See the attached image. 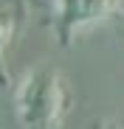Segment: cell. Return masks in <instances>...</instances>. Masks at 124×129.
I'll return each instance as SVG.
<instances>
[{
  "label": "cell",
  "instance_id": "1",
  "mask_svg": "<svg viewBox=\"0 0 124 129\" xmlns=\"http://www.w3.org/2000/svg\"><path fill=\"white\" fill-rule=\"evenodd\" d=\"M62 110H65V93L62 81L54 70H34L17 90V112L28 129H56Z\"/></svg>",
  "mask_w": 124,
  "mask_h": 129
},
{
  "label": "cell",
  "instance_id": "2",
  "mask_svg": "<svg viewBox=\"0 0 124 129\" xmlns=\"http://www.w3.org/2000/svg\"><path fill=\"white\" fill-rule=\"evenodd\" d=\"M116 6H118V0H59L56 31H59L62 45L71 42V37H73L79 28L105 20Z\"/></svg>",
  "mask_w": 124,
  "mask_h": 129
},
{
  "label": "cell",
  "instance_id": "3",
  "mask_svg": "<svg viewBox=\"0 0 124 129\" xmlns=\"http://www.w3.org/2000/svg\"><path fill=\"white\" fill-rule=\"evenodd\" d=\"M9 34H11V23H9L6 17H0V51H3V45H6Z\"/></svg>",
  "mask_w": 124,
  "mask_h": 129
},
{
  "label": "cell",
  "instance_id": "4",
  "mask_svg": "<svg viewBox=\"0 0 124 129\" xmlns=\"http://www.w3.org/2000/svg\"><path fill=\"white\" fill-rule=\"evenodd\" d=\"M107 129H124V126H116V123H113V126H107Z\"/></svg>",
  "mask_w": 124,
  "mask_h": 129
}]
</instances>
